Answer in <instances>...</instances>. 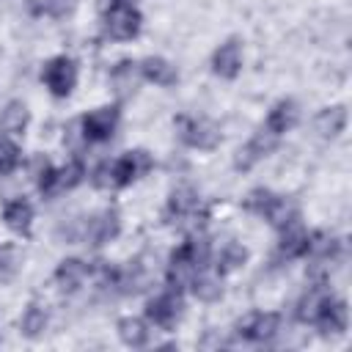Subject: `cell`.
I'll use <instances>...</instances> for the list:
<instances>
[{"mask_svg": "<svg viewBox=\"0 0 352 352\" xmlns=\"http://www.w3.org/2000/svg\"><path fill=\"white\" fill-rule=\"evenodd\" d=\"M182 314H184V302H182V292H176V289H168V292L157 294L146 305L148 322L157 324V327H162V330L176 327V322L182 319Z\"/></svg>", "mask_w": 352, "mask_h": 352, "instance_id": "cell-8", "label": "cell"}, {"mask_svg": "<svg viewBox=\"0 0 352 352\" xmlns=\"http://www.w3.org/2000/svg\"><path fill=\"white\" fill-rule=\"evenodd\" d=\"M190 286H192V294H195L198 300H204V302L217 300L220 292H223V286H220V280H217L214 275H201V272L190 280Z\"/></svg>", "mask_w": 352, "mask_h": 352, "instance_id": "cell-27", "label": "cell"}, {"mask_svg": "<svg viewBox=\"0 0 352 352\" xmlns=\"http://www.w3.org/2000/svg\"><path fill=\"white\" fill-rule=\"evenodd\" d=\"M72 8H74V0H41V6H38V11H44L50 16H63Z\"/></svg>", "mask_w": 352, "mask_h": 352, "instance_id": "cell-29", "label": "cell"}, {"mask_svg": "<svg viewBox=\"0 0 352 352\" xmlns=\"http://www.w3.org/2000/svg\"><path fill=\"white\" fill-rule=\"evenodd\" d=\"M91 267L80 258H63L55 270V283L63 289V292H77L82 286V280L88 278Z\"/></svg>", "mask_w": 352, "mask_h": 352, "instance_id": "cell-17", "label": "cell"}, {"mask_svg": "<svg viewBox=\"0 0 352 352\" xmlns=\"http://www.w3.org/2000/svg\"><path fill=\"white\" fill-rule=\"evenodd\" d=\"M346 126V107H327L314 118V129L319 132V138H338Z\"/></svg>", "mask_w": 352, "mask_h": 352, "instance_id": "cell-21", "label": "cell"}, {"mask_svg": "<svg viewBox=\"0 0 352 352\" xmlns=\"http://www.w3.org/2000/svg\"><path fill=\"white\" fill-rule=\"evenodd\" d=\"M28 126V107L22 102H8L3 110V129L8 135H22Z\"/></svg>", "mask_w": 352, "mask_h": 352, "instance_id": "cell-26", "label": "cell"}, {"mask_svg": "<svg viewBox=\"0 0 352 352\" xmlns=\"http://www.w3.org/2000/svg\"><path fill=\"white\" fill-rule=\"evenodd\" d=\"M102 28L113 41H129L140 33V11L135 0H104L102 3Z\"/></svg>", "mask_w": 352, "mask_h": 352, "instance_id": "cell-3", "label": "cell"}, {"mask_svg": "<svg viewBox=\"0 0 352 352\" xmlns=\"http://www.w3.org/2000/svg\"><path fill=\"white\" fill-rule=\"evenodd\" d=\"M82 162L80 160H72L69 165H63V168H50L47 162H44V170L38 173V192L44 195V198H55V195H60V192H66V190H72V187H77L80 182H82Z\"/></svg>", "mask_w": 352, "mask_h": 352, "instance_id": "cell-5", "label": "cell"}, {"mask_svg": "<svg viewBox=\"0 0 352 352\" xmlns=\"http://www.w3.org/2000/svg\"><path fill=\"white\" fill-rule=\"evenodd\" d=\"M41 80L50 88L52 96L66 99L74 91V85H77V63L72 58H66V55L50 58L44 63V69H41Z\"/></svg>", "mask_w": 352, "mask_h": 352, "instance_id": "cell-6", "label": "cell"}, {"mask_svg": "<svg viewBox=\"0 0 352 352\" xmlns=\"http://www.w3.org/2000/svg\"><path fill=\"white\" fill-rule=\"evenodd\" d=\"M151 168H154L151 154L143 151V148H135V151L121 154V157L113 160V162H104V165L96 170L94 184H96V187H126V184H132L135 179L146 176Z\"/></svg>", "mask_w": 352, "mask_h": 352, "instance_id": "cell-2", "label": "cell"}, {"mask_svg": "<svg viewBox=\"0 0 352 352\" xmlns=\"http://www.w3.org/2000/svg\"><path fill=\"white\" fill-rule=\"evenodd\" d=\"M198 209H201L198 192H195L192 187H179V190L170 192L162 217H165V223H170V226H182L184 220H192V217L198 214Z\"/></svg>", "mask_w": 352, "mask_h": 352, "instance_id": "cell-12", "label": "cell"}, {"mask_svg": "<svg viewBox=\"0 0 352 352\" xmlns=\"http://www.w3.org/2000/svg\"><path fill=\"white\" fill-rule=\"evenodd\" d=\"M242 69V44L239 38H228L226 44H220L212 55V72L223 80H234Z\"/></svg>", "mask_w": 352, "mask_h": 352, "instance_id": "cell-15", "label": "cell"}, {"mask_svg": "<svg viewBox=\"0 0 352 352\" xmlns=\"http://www.w3.org/2000/svg\"><path fill=\"white\" fill-rule=\"evenodd\" d=\"M280 330V316L272 311H256L236 324V338L248 344H270Z\"/></svg>", "mask_w": 352, "mask_h": 352, "instance_id": "cell-7", "label": "cell"}, {"mask_svg": "<svg viewBox=\"0 0 352 352\" xmlns=\"http://www.w3.org/2000/svg\"><path fill=\"white\" fill-rule=\"evenodd\" d=\"M3 220H6V226L11 231L28 234L30 231V223H33V206H30V201H25V198L8 201L6 209H3Z\"/></svg>", "mask_w": 352, "mask_h": 352, "instance_id": "cell-19", "label": "cell"}, {"mask_svg": "<svg viewBox=\"0 0 352 352\" xmlns=\"http://www.w3.org/2000/svg\"><path fill=\"white\" fill-rule=\"evenodd\" d=\"M44 327H47V311H44L41 305L30 302V305L25 308L22 319H19V330H22L28 338H36V336L44 333Z\"/></svg>", "mask_w": 352, "mask_h": 352, "instance_id": "cell-25", "label": "cell"}, {"mask_svg": "<svg viewBox=\"0 0 352 352\" xmlns=\"http://www.w3.org/2000/svg\"><path fill=\"white\" fill-rule=\"evenodd\" d=\"M245 258H248V250L239 242H226L217 253V267L214 270H217V275H226V272L236 270L239 264H245Z\"/></svg>", "mask_w": 352, "mask_h": 352, "instance_id": "cell-24", "label": "cell"}, {"mask_svg": "<svg viewBox=\"0 0 352 352\" xmlns=\"http://www.w3.org/2000/svg\"><path fill=\"white\" fill-rule=\"evenodd\" d=\"M176 129H179L182 143H187V146H192V148L209 151V148H214L217 140H220V132H217L209 121H204V118L179 116V118H176Z\"/></svg>", "mask_w": 352, "mask_h": 352, "instance_id": "cell-9", "label": "cell"}, {"mask_svg": "<svg viewBox=\"0 0 352 352\" xmlns=\"http://www.w3.org/2000/svg\"><path fill=\"white\" fill-rule=\"evenodd\" d=\"M16 165H19V148H16V143L3 140V143H0V176L14 173Z\"/></svg>", "mask_w": 352, "mask_h": 352, "instance_id": "cell-28", "label": "cell"}, {"mask_svg": "<svg viewBox=\"0 0 352 352\" xmlns=\"http://www.w3.org/2000/svg\"><path fill=\"white\" fill-rule=\"evenodd\" d=\"M278 140H280V138H278L275 132H270L267 126H261V129L239 148V154H236V160H234V168H236V170H250L258 160H264V157L278 146Z\"/></svg>", "mask_w": 352, "mask_h": 352, "instance_id": "cell-11", "label": "cell"}, {"mask_svg": "<svg viewBox=\"0 0 352 352\" xmlns=\"http://www.w3.org/2000/svg\"><path fill=\"white\" fill-rule=\"evenodd\" d=\"M116 124H118V107H116V104L91 110L88 116L80 118V129H82V138H85L88 143L110 140L113 132H116Z\"/></svg>", "mask_w": 352, "mask_h": 352, "instance_id": "cell-10", "label": "cell"}, {"mask_svg": "<svg viewBox=\"0 0 352 352\" xmlns=\"http://www.w3.org/2000/svg\"><path fill=\"white\" fill-rule=\"evenodd\" d=\"M209 258H212V245L206 236H190L187 242H182L168 261V289L182 292L184 286H190V280L206 267Z\"/></svg>", "mask_w": 352, "mask_h": 352, "instance_id": "cell-1", "label": "cell"}, {"mask_svg": "<svg viewBox=\"0 0 352 352\" xmlns=\"http://www.w3.org/2000/svg\"><path fill=\"white\" fill-rule=\"evenodd\" d=\"M140 77H146L148 82L162 85V88H170V85H176V80H179L176 69H173L165 58H146V60L140 63Z\"/></svg>", "mask_w": 352, "mask_h": 352, "instance_id": "cell-20", "label": "cell"}, {"mask_svg": "<svg viewBox=\"0 0 352 352\" xmlns=\"http://www.w3.org/2000/svg\"><path fill=\"white\" fill-rule=\"evenodd\" d=\"M118 336H121V341H124L126 346H132V349H140V346H146V344L151 341L148 324H146L143 319H135V316H126V319L118 322Z\"/></svg>", "mask_w": 352, "mask_h": 352, "instance_id": "cell-22", "label": "cell"}, {"mask_svg": "<svg viewBox=\"0 0 352 352\" xmlns=\"http://www.w3.org/2000/svg\"><path fill=\"white\" fill-rule=\"evenodd\" d=\"M316 330L322 336H341L349 324V311H346V302L344 300H336L333 294L324 300V305L319 308L316 319H314Z\"/></svg>", "mask_w": 352, "mask_h": 352, "instance_id": "cell-14", "label": "cell"}, {"mask_svg": "<svg viewBox=\"0 0 352 352\" xmlns=\"http://www.w3.org/2000/svg\"><path fill=\"white\" fill-rule=\"evenodd\" d=\"M118 231H121L118 212H116V209H104V212L94 214V217L82 226V239H85L88 245L99 248V245H104V242L116 239V236H118Z\"/></svg>", "mask_w": 352, "mask_h": 352, "instance_id": "cell-13", "label": "cell"}, {"mask_svg": "<svg viewBox=\"0 0 352 352\" xmlns=\"http://www.w3.org/2000/svg\"><path fill=\"white\" fill-rule=\"evenodd\" d=\"M138 80H140V63L132 60H121L110 72V88L116 91V96H129L138 88Z\"/></svg>", "mask_w": 352, "mask_h": 352, "instance_id": "cell-18", "label": "cell"}, {"mask_svg": "<svg viewBox=\"0 0 352 352\" xmlns=\"http://www.w3.org/2000/svg\"><path fill=\"white\" fill-rule=\"evenodd\" d=\"M245 209L253 212V214H258V217H264V220H267L270 226H275L278 231H280L283 226L300 220V212L294 209V204H292L289 198H283V195H278V192H272V190H264V187L248 192Z\"/></svg>", "mask_w": 352, "mask_h": 352, "instance_id": "cell-4", "label": "cell"}, {"mask_svg": "<svg viewBox=\"0 0 352 352\" xmlns=\"http://www.w3.org/2000/svg\"><path fill=\"white\" fill-rule=\"evenodd\" d=\"M297 118H300V110H297V104H294L292 99H280V102H275V104H272V110L267 113V121H264V126L280 138L283 132H289V129L297 124Z\"/></svg>", "mask_w": 352, "mask_h": 352, "instance_id": "cell-16", "label": "cell"}, {"mask_svg": "<svg viewBox=\"0 0 352 352\" xmlns=\"http://www.w3.org/2000/svg\"><path fill=\"white\" fill-rule=\"evenodd\" d=\"M327 297H330V289H324L322 283L311 286L308 294H305V297L300 300V305H297V319L305 322V324H314V319H316V314H319V308L324 305Z\"/></svg>", "mask_w": 352, "mask_h": 352, "instance_id": "cell-23", "label": "cell"}]
</instances>
